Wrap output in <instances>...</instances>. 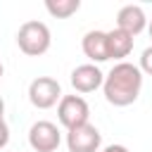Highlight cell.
Listing matches in <instances>:
<instances>
[{"label": "cell", "mask_w": 152, "mask_h": 152, "mask_svg": "<svg viewBox=\"0 0 152 152\" xmlns=\"http://www.w3.org/2000/svg\"><path fill=\"white\" fill-rule=\"evenodd\" d=\"M142 90V71L138 64L131 62H116L109 74H104V83H102V93L104 100L114 107H128L138 100Z\"/></svg>", "instance_id": "obj_1"}, {"label": "cell", "mask_w": 152, "mask_h": 152, "mask_svg": "<svg viewBox=\"0 0 152 152\" xmlns=\"http://www.w3.org/2000/svg\"><path fill=\"white\" fill-rule=\"evenodd\" d=\"M50 43H52V36H50V28L48 24L38 21V19H31V21H24L17 31V45L24 55L28 57H38V55H45L50 50Z\"/></svg>", "instance_id": "obj_2"}, {"label": "cell", "mask_w": 152, "mask_h": 152, "mask_svg": "<svg viewBox=\"0 0 152 152\" xmlns=\"http://www.w3.org/2000/svg\"><path fill=\"white\" fill-rule=\"evenodd\" d=\"M62 100V86L52 76H38L28 83V102L36 109H50L59 104Z\"/></svg>", "instance_id": "obj_3"}, {"label": "cell", "mask_w": 152, "mask_h": 152, "mask_svg": "<svg viewBox=\"0 0 152 152\" xmlns=\"http://www.w3.org/2000/svg\"><path fill=\"white\" fill-rule=\"evenodd\" d=\"M57 119H59V124H62L66 131H71V128H76V126L88 124V119H90V107H88V102H86L81 95H62V100H59V104H57Z\"/></svg>", "instance_id": "obj_4"}, {"label": "cell", "mask_w": 152, "mask_h": 152, "mask_svg": "<svg viewBox=\"0 0 152 152\" xmlns=\"http://www.w3.org/2000/svg\"><path fill=\"white\" fill-rule=\"evenodd\" d=\"M62 142V133L57 128V124L52 121H36L31 128H28V145L36 150V152H55Z\"/></svg>", "instance_id": "obj_5"}, {"label": "cell", "mask_w": 152, "mask_h": 152, "mask_svg": "<svg viewBox=\"0 0 152 152\" xmlns=\"http://www.w3.org/2000/svg\"><path fill=\"white\" fill-rule=\"evenodd\" d=\"M100 145H102V133L90 121L66 131V147H69V152H100Z\"/></svg>", "instance_id": "obj_6"}, {"label": "cell", "mask_w": 152, "mask_h": 152, "mask_svg": "<svg viewBox=\"0 0 152 152\" xmlns=\"http://www.w3.org/2000/svg\"><path fill=\"white\" fill-rule=\"evenodd\" d=\"M71 86L76 93H93L97 88H102L104 83V74L100 71L97 64H78L71 71Z\"/></svg>", "instance_id": "obj_7"}, {"label": "cell", "mask_w": 152, "mask_h": 152, "mask_svg": "<svg viewBox=\"0 0 152 152\" xmlns=\"http://www.w3.org/2000/svg\"><path fill=\"white\" fill-rule=\"evenodd\" d=\"M116 28L126 31L133 38L138 33H142L147 28V17H145L142 7L140 5H124L119 10V14H116Z\"/></svg>", "instance_id": "obj_8"}, {"label": "cell", "mask_w": 152, "mask_h": 152, "mask_svg": "<svg viewBox=\"0 0 152 152\" xmlns=\"http://www.w3.org/2000/svg\"><path fill=\"white\" fill-rule=\"evenodd\" d=\"M81 48H83V55L90 59V64H100V62H107L109 59V52H107V31H88L81 40Z\"/></svg>", "instance_id": "obj_9"}, {"label": "cell", "mask_w": 152, "mask_h": 152, "mask_svg": "<svg viewBox=\"0 0 152 152\" xmlns=\"http://www.w3.org/2000/svg\"><path fill=\"white\" fill-rule=\"evenodd\" d=\"M133 36H128L126 31L121 28H112L107 31V52H109V59H116V62H124V57L131 55L133 50Z\"/></svg>", "instance_id": "obj_10"}, {"label": "cell", "mask_w": 152, "mask_h": 152, "mask_svg": "<svg viewBox=\"0 0 152 152\" xmlns=\"http://www.w3.org/2000/svg\"><path fill=\"white\" fill-rule=\"evenodd\" d=\"M45 10L57 19H66L81 10V0H45Z\"/></svg>", "instance_id": "obj_11"}, {"label": "cell", "mask_w": 152, "mask_h": 152, "mask_svg": "<svg viewBox=\"0 0 152 152\" xmlns=\"http://www.w3.org/2000/svg\"><path fill=\"white\" fill-rule=\"evenodd\" d=\"M138 66H140L142 74H150V76H152V45L142 50V55H140V64H138Z\"/></svg>", "instance_id": "obj_12"}, {"label": "cell", "mask_w": 152, "mask_h": 152, "mask_svg": "<svg viewBox=\"0 0 152 152\" xmlns=\"http://www.w3.org/2000/svg\"><path fill=\"white\" fill-rule=\"evenodd\" d=\"M7 142H10V126L5 119H0V150L7 147Z\"/></svg>", "instance_id": "obj_13"}, {"label": "cell", "mask_w": 152, "mask_h": 152, "mask_svg": "<svg viewBox=\"0 0 152 152\" xmlns=\"http://www.w3.org/2000/svg\"><path fill=\"white\" fill-rule=\"evenodd\" d=\"M102 152H128V147H126V145H116V142H114V145H107Z\"/></svg>", "instance_id": "obj_14"}, {"label": "cell", "mask_w": 152, "mask_h": 152, "mask_svg": "<svg viewBox=\"0 0 152 152\" xmlns=\"http://www.w3.org/2000/svg\"><path fill=\"white\" fill-rule=\"evenodd\" d=\"M2 114H5V100L0 97V119H2Z\"/></svg>", "instance_id": "obj_15"}, {"label": "cell", "mask_w": 152, "mask_h": 152, "mask_svg": "<svg viewBox=\"0 0 152 152\" xmlns=\"http://www.w3.org/2000/svg\"><path fill=\"white\" fill-rule=\"evenodd\" d=\"M147 33H150V38H152V19L147 21Z\"/></svg>", "instance_id": "obj_16"}, {"label": "cell", "mask_w": 152, "mask_h": 152, "mask_svg": "<svg viewBox=\"0 0 152 152\" xmlns=\"http://www.w3.org/2000/svg\"><path fill=\"white\" fill-rule=\"evenodd\" d=\"M2 74H5V66H2V62H0V78H2Z\"/></svg>", "instance_id": "obj_17"}]
</instances>
